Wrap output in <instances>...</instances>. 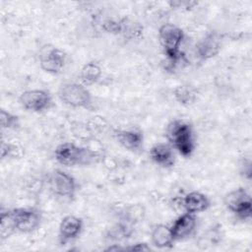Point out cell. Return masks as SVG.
<instances>
[{
  "mask_svg": "<svg viewBox=\"0 0 252 252\" xmlns=\"http://www.w3.org/2000/svg\"><path fill=\"white\" fill-rule=\"evenodd\" d=\"M181 205L186 213L196 215L207 211L211 207V201L207 195L198 191H191L184 195Z\"/></svg>",
  "mask_w": 252,
  "mask_h": 252,
  "instance_id": "cell-14",
  "label": "cell"
},
{
  "mask_svg": "<svg viewBox=\"0 0 252 252\" xmlns=\"http://www.w3.org/2000/svg\"><path fill=\"white\" fill-rule=\"evenodd\" d=\"M0 121L2 130H16L20 127V117L4 108L0 111Z\"/></svg>",
  "mask_w": 252,
  "mask_h": 252,
  "instance_id": "cell-22",
  "label": "cell"
},
{
  "mask_svg": "<svg viewBox=\"0 0 252 252\" xmlns=\"http://www.w3.org/2000/svg\"><path fill=\"white\" fill-rule=\"evenodd\" d=\"M120 34L128 39L140 38L143 34V26L136 21L130 20L128 18H123L122 31Z\"/></svg>",
  "mask_w": 252,
  "mask_h": 252,
  "instance_id": "cell-20",
  "label": "cell"
},
{
  "mask_svg": "<svg viewBox=\"0 0 252 252\" xmlns=\"http://www.w3.org/2000/svg\"><path fill=\"white\" fill-rule=\"evenodd\" d=\"M240 173L247 180H251L252 177V167L251 161L249 159H244L240 165Z\"/></svg>",
  "mask_w": 252,
  "mask_h": 252,
  "instance_id": "cell-24",
  "label": "cell"
},
{
  "mask_svg": "<svg viewBox=\"0 0 252 252\" xmlns=\"http://www.w3.org/2000/svg\"><path fill=\"white\" fill-rule=\"evenodd\" d=\"M146 215V210L141 204H133L128 206L122 215L121 220H124L132 225L143 220Z\"/></svg>",
  "mask_w": 252,
  "mask_h": 252,
  "instance_id": "cell-19",
  "label": "cell"
},
{
  "mask_svg": "<svg viewBox=\"0 0 252 252\" xmlns=\"http://www.w3.org/2000/svg\"><path fill=\"white\" fill-rule=\"evenodd\" d=\"M116 142L125 150L138 154L144 149L143 132L137 129H116L113 131Z\"/></svg>",
  "mask_w": 252,
  "mask_h": 252,
  "instance_id": "cell-11",
  "label": "cell"
},
{
  "mask_svg": "<svg viewBox=\"0 0 252 252\" xmlns=\"http://www.w3.org/2000/svg\"><path fill=\"white\" fill-rule=\"evenodd\" d=\"M24 156V149L17 144L3 141L1 144V158H21Z\"/></svg>",
  "mask_w": 252,
  "mask_h": 252,
  "instance_id": "cell-21",
  "label": "cell"
},
{
  "mask_svg": "<svg viewBox=\"0 0 252 252\" xmlns=\"http://www.w3.org/2000/svg\"><path fill=\"white\" fill-rule=\"evenodd\" d=\"M151 160L163 168H170L175 164V155L170 145L164 143L155 144L149 152Z\"/></svg>",
  "mask_w": 252,
  "mask_h": 252,
  "instance_id": "cell-13",
  "label": "cell"
},
{
  "mask_svg": "<svg viewBox=\"0 0 252 252\" xmlns=\"http://www.w3.org/2000/svg\"><path fill=\"white\" fill-rule=\"evenodd\" d=\"M66 53L52 44H44L39 49L38 61L40 68L48 74L60 73L66 64Z\"/></svg>",
  "mask_w": 252,
  "mask_h": 252,
  "instance_id": "cell-6",
  "label": "cell"
},
{
  "mask_svg": "<svg viewBox=\"0 0 252 252\" xmlns=\"http://www.w3.org/2000/svg\"><path fill=\"white\" fill-rule=\"evenodd\" d=\"M17 232L31 233L36 230L41 223V214L33 208L11 209Z\"/></svg>",
  "mask_w": 252,
  "mask_h": 252,
  "instance_id": "cell-8",
  "label": "cell"
},
{
  "mask_svg": "<svg viewBox=\"0 0 252 252\" xmlns=\"http://www.w3.org/2000/svg\"><path fill=\"white\" fill-rule=\"evenodd\" d=\"M47 187L53 196L64 201L75 199L78 191L76 179L59 168L53 169L47 175Z\"/></svg>",
  "mask_w": 252,
  "mask_h": 252,
  "instance_id": "cell-4",
  "label": "cell"
},
{
  "mask_svg": "<svg viewBox=\"0 0 252 252\" xmlns=\"http://www.w3.org/2000/svg\"><path fill=\"white\" fill-rule=\"evenodd\" d=\"M224 205L239 220H249L252 217V200L250 193L244 187L232 189L225 194Z\"/></svg>",
  "mask_w": 252,
  "mask_h": 252,
  "instance_id": "cell-5",
  "label": "cell"
},
{
  "mask_svg": "<svg viewBox=\"0 0 252 252\" xmlns=\"http://www.w3.org/2000/svg\"><path fill=\"white\" fill-rule=\"evenodd\" d=\"M165 137L172 149L184 157L193 155L196 143L192 125L184 119H174L170 121L165 129Z\"/></svg>",
  "mask_w": 252,
  "mask_h": 252,
  "instance_id": "cell-1",
  "label": "cell"
},
{
  "mask_svg": "<svg viewBox=\"0 0 252 252\" xmlns=\"http://www.w3.org/2000/svg\"><path fill=\"white\" fill-rule=\"evenodd\" d=\"M101 155L87 147H81L71 142L58 145L54 150L55 160L64 166H83L95 163Z\"/></svg>",
  "mask_w": 252,
  "mask_h": 252,
  "instance_id": "cell-2",
  "label": "cell"
},
{
  "mask_svg": "<svg viewBox=\"0 0 252 252\" xmlns=\"http://www.w3.org/2000/svg\"><path fill=\"white\" fill-rule=\"evenodd\" d=\"M151 242L155 247L159 249L171 248L175 239L170 226L163 223L155 224L151 230Z\"/></svg>",
  "mask_w": 252,
  "mask_h": 252,
  "instance_id": "cell-15",
  "label": "cell"
},
{
  "mask_svg": "<svg viewBox=\"0 0 252 252\" xmlns=\"http://www.w3.org/2000/svg\"><path fill=\"white\" fill-rule=\"evenodd\" d=\"M58 97L62 103L72 108L94 109L93 95L87 86L82 83H65L58 90Z\"/></svg>",
  "mask_w": 252,
  "mask_h": 252,
  "instance_id": "cell-3",
  "label": "cell"
},
{
  "mask_svg": "<svg viewBox=\"0 0 252 252\" xmlns=\"http://www.w3.org/2000/svg\"><path fill=\"white\" fill-rule=\"evenodd\" d=\"M197 225V219L194 214L184 213L175 219L170 225L171 232L175 241L183 240L189 237L195 230Z\"/></svg>",
  "mask_w": 252,
  "mask_h": 252,
  "instance_id": "cell-12",
  "label": "cell"
},
{
  "mask_svg": "<svg viewBox=\"0 0 252 252\" xmlns=\"http://www.w3.org/2000/svg\"><path fill=\"white\" fill-rule=\"evenodd\" d=\"M168 4L172 7V8H193L194 6H196L198 4V2L196 1H170L168 2Z\"/></svg>",
  "mask_w": 252,
  "mask_h": 252,
  "instance_id": "cell-25",
  "label": "cell"
},
{
  "mask_svg": "<svg viewBox=\"0 0 252 252\" xmlns=\"http://www.w3.org/2000/svg\"><path fill=\"white\" fill-rule=\"evenodd\" d=\"M173 96L179 104L190 105L196 100L197 93L194 88L189 85H180L174 89Z\"/></svg>",
  "mask_w": 252,
  "mask_h": 252,
  "instance_id": "cell-17",
  "label": "cell"
},
{
  "mask_svg": "<svg viewBox=\"0 0 252 252\" xmlns=\"http://www.w3.org/2000/svg\"><path fill=\"white\" fill-rule=\"evenodd\" d=\"M222 46V35L215 31L207 32L201 37L195 46L196 56L202 60L207 61L217 56Z\"/></svg>",
  "mask_w": 252,
  "mask_h": 252,
  "instance_id": "cell-9",
  "label": "cell"
},
{
  "mask_svg": "<svg viewBox=\"0 0 252 252\" xmlns=\"http://www.w3.org/2000/svg\"><path fill=\"white\" fill-rule=\"evenodd\" d=\"M17 232L11 211H2L0 215V239L4 241Z\"/></svg>",
  "mask_w": 252,
  "mask_h": 252,
  "instance_id": "cell-18",
  "label": "cell"
},
{
  "mask_svg": "<svg viewBox=\"0 0 252 252\" xmlns=\"http://www.w3.org/2000/svg\"><path fill=\"white\" fill-rule=\"evenodd\" d=\"M124 250H130V251H149V250H151V247L146 242H137L134 245L125 247Z\"/></svg>",
  "mask_w": 252,
  "mask_h": 252,
  "instance_id": "cell-26",
  "label": "cell"
},
{
  "mask_svg": "<svg viewBox=\"0 0 252 252\" xmlns=\"http://www.w3.org/2000/svg\"><path fill=\"white\" fill-rule=\"evenodd\" d=\"M20 103L28 111L40 113L52 107L53 99L48 91L34 89L23 92L20 95Z\"/></svg>",
  "mask_w": 252,
  "mask_h": 252,
  "instance_id": "cell-7",
  "label": "cell"
},
{
  "mask_svg": "<svg viewBox=\"0 0 252 252\" xmlns=\"http://www.w3.org/2000/svg\"><path fill=\"white\" fill-rule=\"evenodd\" d=\"M84 227V220L82 218L68 215L65 216L58 227V240L61 245H66L70 241L79 237Z\"/></svg>",
  "mask_w": 252,
  "mask_h": 252,
  "instance_id": "cell-10",
  "label": "cell"
},
{
  "mask_svg": "<svg viewBox=\"0 0 252 252\" xmlns=\"http://www.w3.org/2000/svg\"><path fill=\"white\" fill-rule=\"evenodd\" d=\"M122 24H123V18L108 19L103 23L102 28L106 32H109L112 34H120L122 31Z\"/></svg>",
  "mask_w": 252,
  "mask_h": 252,
  "instance_id": "cell-23",
  "label": "cell"
},
{
  "mask_svg": "<svg viewBox=\"0 0 252 252\" xmlns=\"http://www.w3.org/2000/svg\"><path fill=\"white\" fill-rule=\"evenodd\" d=\"M102 75L101 67L95 62H88L83 65L80 71L81 83L85 86H92L97 83Z\"/></svg>",
  "mask_w": 252,
  "mask_h": 252,
  "instance_id": "cell-16",
  "label": "cell"
}]
</instances>
